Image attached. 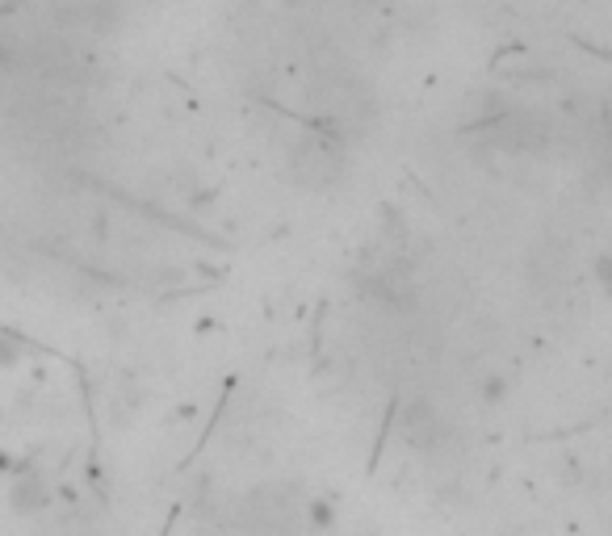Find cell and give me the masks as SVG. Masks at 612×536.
I'll use <instances>...</instances> for the list:
<instances>
[{"label":"cell","instance_id":"1","mask_svg":"<svg viewBox=\"0 0 612 536\" xmlns=\"http://www.w3.org/2000/svg\"><path fill=\"white\" fill-rule=\"evenodd\" d=\"M445 415L436 411L428 398H415L412 407L403 411V440L419 453H433V448L445 445Z\"/></svg>","mask_w":612,"mask_h":536},{"label":"cell","instance_id":"2","mask_svg":"<svg viewBox=\"0 0 612 536\" xmlns=\"http://www.w3.org/2000/svg\"><path fill=\"white\" fill-rule=\"evenodd\" d=\"M47 503H51V495H47L42 474H34V469H18L13 483H9V512H18V516H38Z\"/></svg>","mask_w":612,"mask_h":536},{"label":"cell","instance_id":"3","mask_svg":"<svg viewBox=\"0 0 612 536\" xmlns=\"http://www.w3.org/2000/svg\"><path fill=\"white\" fill-rule=\"evenodd\" d=\"M507 390H512V381H507L504 374L478 377V403H486V407H500V403L507 398Z\"/></svg>","mask_w":612,"mask_h":536},{"label":"cell","instance_id":"4","mask_svg":"<svg viewBox=\"0 0 612 536\" xmlns=\"http://www.w3.org/2000/svg\"><path fill=\"white\" fill-rule=\"evenodd\" d=\"M306 519H310V528H315V533H327V528L336 524V503L332 499H310L306 503Z\"/></svg>","mask_w":612,"mask_h":536},{"label":"cell","instance_id":"5","mask_svg":"<svg viewBox=\"0 0 612 536\" xmlns=\"http://www.w3.org/2000/svg\"><path fill=\"white\" fill-rule=\"evenodd\" d=\"M21 353H26V344L18 336H9V331H0V369H18Z\"/></svg>","mask_w":612,"mask_h":536},{"label":"cell","instance_id":"6","mask_svg":"<svg viewBox=\"0 0 612 536\" xmlns=\"http://www.w3.org/2000/svg\"><path fill=\"white\" fill-rule=\"evenodd\" d=\"M21 465H18V457L13 453H0V474H18Z\"/></svg>","mask_w":612,"mask_h":536},{"label":"cell","instance_id":"7","mask_svg":"<svg viewBox=\"0 0 612 536\" xmlns=\"http://www.w3.org/2000/svg\"><path fill=\"white\" fill-rule=\"evenodd\" d=\"M595 277H600V281H609V256H600V260H595Z\"/></svg>","mask_w":612,"mask_h":536}]
</instances>
